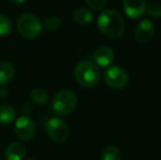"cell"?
Segmentation results:
<instances>
[{
  "label": "cell",
  "instance_id": "cell-1",
  "mask_svg": "<svg viewBox=\"0 0 161 160\" xmlns=\"http://www.w3.org/2000/svg\"><path fill=\"white\" fill-rule=\"evenodd\" d=\"M97 28L104 36L115 40L124 34L125 22L117 11L108 9L102 11L97 18Z\"/></svg>",
  "mask_w": 161,
  "mask_h": 160
},
{
  "label": "cell",
  "instance_id": "cell-2",
  "mask_svg": "<svg viewBox=\"0 0 161 160\" xmlns=\"http://www.w3.org/2000/svg\"><path fill=\"white\" fill-rule=\"evenodd\" d=\"M101 78L99 67L89 60L80 62L75 68V79L83 88H93Z\"/></svg>",
  "mask_w": 161,
  "mask_h": 160
},
{
  "label": "cell",
  "instance_id": "cell-3",
  "mask_svg": "<svg viewBox=\"0 0 161 160\" xmlns=\"http://www.w3.org/2000/svg\"><path fill=\"white\" fill-rule=\"evenodd\" d=\"M77 101V96L74 91L62 90L52 100V111L58 116H67L75 111Z\"/></svg>",
  "mask_w": 161,
  "mask_h": 160
},
{
  "label": "cell",
  "instance_id": "cell-4",
  "mask_svg": "<svg viewBox=\"0 0 161 160\" xmlns=\"http://www.w3.org/2000/svg\"><path fill=\"white\" fill-rule=\"evenodd\" d=\"M17 29L23 37L32 40L42 33L43 23L36 15L31 13H24L18 19Z\"/></svg>",
  "mask_w": 161,
  "mask_h": 160
},
{
  "label": "cell",
  "instance_id": "cell-5",
  "mask_svg": "<svg viewBox=\"0 0 161 160\" xmlns=\"http://www.w3.org/2000/svg\"><path fill=\"white\" fill-rule=\"evenodd\" d=\"M103 80L108 87L115 90L123 89L127 86L129 77L125 69L119 66H111L104 71Z\"/></svg>",
  "mask_w": 161,
  "mask_h": 160
},
{
  "label": "cell",
  "instance_id": "cell-6",
  "mask_svg": "<svg viewBox=\"0 0 161 160\" xmlns=\"http://www.w3.org/2000/svg\"><path fill=\"white\" fill-rule=\"evenodd\" d=\"M46 132L56 143H64L69 137V127L62 119L52 118L46 122Z\"/></svg>",
  "mask_w": 161,
  "mask_h": 160
},
{
  "label": "cell",
  "instance_id": "cell-7",
  "mask_svg": "<svg viewBox=\"0 0 161 160\" xmlns=\"http://www.w3.org/2000/svg\"><path fill=\"white\" fill-rule=\"evenodd\" d=\"M14 132L21 141H28L32 139L35 134V124L29 116L22 115L15 121Z\"/></svg>",
  "mask_w": 161,
  "mask_h": 160
},
{
  "label": "cell",
  "instance_id": "cell-8",
  "mask_svg": "<svg viewBox=\"0 0 161 160\" xmlns=\"http://www.w3.org/2000/svg\"><path fill=\"white\" fill-rule=\"evenodd\" d=\"M155 33V26L151 20H142L135 28V40L139 44H147L153 39Z\"/></svg>",
  "mask_w": 161,
  "mask_h": 160
},
{
  "label": "cell",
  "instance_id": "cell-9",
  "mask_svg": "<svg viewBox=\"0 0 161 160\" xmlns=\"http://www.w3.org/2000/svg\"><path fill=\"white\" fill-rule=\"evenodd\" d=\"M146 0H123L125 14L130 19H139L146 13Z\"/></svg>",
  "mask_w": 161,
  "mask_h": 160
},
{
  "label": "cell",
  "instance_id": "cell-10",
  "mask_svg": "<svg viewBox=\"0 0 161 160\" xmlns=\"http://www.w3.org/2000/svg\"><path fill=\"white\" fill-rule=\"evenodd\" d=\"M114 52L108 46H100L96 49L93 54V59L97 66L101 67H108L114 62Z\"/></svg>",
  "mask_w": 161,
  "mask_h": 160
},
{
  "label": "cell",
  "instance_id": "cell-11",
  "mask_svg": "<svg viewBox=\"0 0 161 160\" xmlns=\"http://www.w3.org/2000/svg\"><path fill=\"white\" fill-rule=\"evenodd\" d=\"M6 160H23L25 157V147L20 143H11L4 150Z\"/></svg>",
  "mask_w": 161,
  "mask_h": 160
},
{
  "label": "cell",
  "instance_id": "cell-12",
  "mask_svg": "<svg viewBox=\"0 0 161 160\" xmlns=\"http://www.w3.org/2000/svg\"><path fill=\"white\" fill-rule=\"evenodd\" d=\"M93 13L87 8H80L76 9V10L72 12V19L76 22L77 24H80V25H86V24H89L90 22H92L93 20Z\"/></svg>",
  "mask_w": 161,
  "mask_h": 160
},
{
  "label": "cell",
  "instance_id": "cell-13",
  "mask_svg": "<svg viewBox=\"0 0 161 160\" xmlns=\"http://www.w3.org/2000/svg\"><path fill=\"white\" fill-rule=\"evenodd\" d=\"M17 112L14 108L10 104L0 105V124L1 125H9L15 120Z\"/></svg>",
  "mask_w": 161,
  "mask_h": 160
},
{
  "label": "cell",
  "instance_id": "cell-14",
  "mask_svg": "<svg viewBox=\"0 0 161 160\" xmlns=\"http://www.w3.org/2000/svg\"><path fill=\"white\" fill-rule=\"evenodd\" d=\"M14 77V67L9 62H0V86L10 82Z\"/></svg>",
  "mask_w": 161,
  "mask_h": 160
},
{
  "label": "cell",
  "instance_id": "cell-15",
  "mask_svg": "<svg viewBox=\"0 0 161 160\" xmlns=\"http://www.w3.org/2000/svg\"><path fill=\"white\" fill-rule=\"evenodd\" d=\"M101 160H122V152L116 146L108 145L102 152Z\"/></svg>",
  "mask_w": 161,
  "mask_h": 160
},
{
  "label": "cell",
  "instance_id": "cell-16",
  "mask_svg": "<svg viewBox=\"0 0 161 160\" xmlns=\"http://www.w3.org/2000/svg\"><path fill=\"white\" fill-rule=\"evenodd\" d=\"M31 99H32L33 103L37 105H44L48 101V94L45 90L41 89V88H35L31 91Z\"/></svg>",
  "mask_w": 161,
  "mask_h": 160
},
{
  "label": "cell",
  "instance_id": "cell-17",
  "mask_svg": "<svg viewBox=\"0 0 161 160\" xmlns=\"http://www.w3.org/2000/svg\"><path fill=\"white\" fill-rule=\"evenodd\" d=\"M12 31V22L8 17L0 14V36H7Z\"/></svg>",
  "mask_w": 161,
  "mask_h": 160
},
{
  "label": "cell",
  "instance_id": "cell-18",
  "mask_svg": "<svg viewBox=\"0 0 161 160\" xmlns=\"http://www.w3.org/2000/svg\"><path fill=\"white\" fill-rule=\"evenodd\" d=\"M60 25H62V20H60L58 17L47 18V19L44 21V24H43V26L48 31L58 30V29L60 28Z\"/></svg>",
  "mask_w": 161,
  "mask_h": 160
},
{
  "label": "cell",
  "instance_id": "cell-19",
  "mask_svg": "<svg viewBox=\"0 0 161 160\" xmlns=\"http://www.w3.org/2000/svg\"><path fill=\"white\" fill-rule=\"evenodd\" d=\"M146 12L149 17L153 18V19H159L161 18V4L157 3V2H153L146 7Z\"/></svg>",
  "mask_w": 161,
  "mask_h": 160
},
{
  "label": "cell",
  "instance_id": "cell-20",
  "mask_svg": "<svg viewBox=\"0 0 161 160\" xmlns=\"http://www.w3.org/2000/svg\"><path fill=\"white\" fill-rule=\"evenodd\" d=\"M87 6L94 11H99L105 7L108 0H85Z\"/></svg>",
  "mask_w": 161,
  "mask_h": 160
},
{
  "label": "cell",
  "instance_id": "cell-21",
  "mask_svg": "<svg viewBox=\"0 0 161 160\" xmlns=\"http://www.w3.org/2000/svg\"><path fill=\"white\" fill-rule=\"evenodd\" d=\"M22 112H23L24 114H30L31 112H32V104L29 102L24 103V104L22 105Z\"/></svg>",
  "mask_w": 161,
  "mask_h": 160
},
{
  "label": "cell",
  "instance_id": "cell-22",
  "mask_svg": "<svg viewBox=\"0 0 161 160\" xmlns=\"http://www.w3.org/2000/svg\"><path fill=\"white\" fill-rule=\"evenodd\" d=\"M9 94V91L6 87L3 86H0V98H7Z\"/></svg>",
  "mask_w": 161,
  "mask_h": 160
},
{
  "label": "cell",
  "instance_id": "cell-23",
  "mask_svg": "<svg viewBox=\"0 0 161 160\" xmlns=\"http://www.w3.org/2000/svg\"><path fill=\"white\" fill-rule=\"evenodd\" d=\"M10 1H12L13 3H22V2H24L25 0H10Z\"/></svg>",
  "mask_w": 161,
  "mask_h": 160
},
{
  "label": "cell",
  "instance_id": "cell-24",
  "mask_svg": "<svg viewBox=\"0 0 161 160\" xmlns=\"http://www.w3.org/2000/svg\"><path fill=\"white\" fill-rule=\"evenodd\" d=\"M25 160H35V159H25Z\"/></svg>",
  "mask_w": 161,
  "mask_h": 160
}]
</instances>
